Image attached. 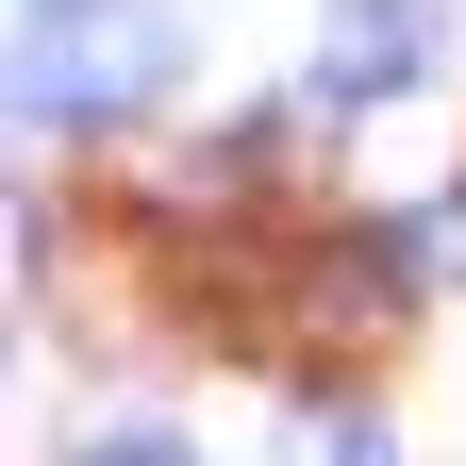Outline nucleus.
Segmentation results:
<instances>
[{"instance_id":"1","label":"nucleus","mask_w":466,"mask_h":466,"mask_svg":"<svg viewBox=\"0 0 466 466\" xmlns=\"http://www.w3.org/2000/svg\"><path fill=\"white\" fill-rule=\"evenodd\" d=\"M184 84V17L167 0H17V116L34 134H100Z\"/></svg>"},{"instance_id":"2","label":"nucleus","mask_w":466,"mask_h":466,"mask_svg":"<svg viewBox=\"0 0 466 466\" xmlns=\"http://www.w3.org/2000/svg\"><path fill=\"white\" fill-rule=\"evenodd\" d=\"M417 67H433V17H417V0H333V34H317L300 100H317V116H367V100H400Z\"/></svg>"},{"instance_id":"3","label":"nucleus","mask_w":466,"mask_h":466,"mask_svg":"<svg viewBox=\"0 0 466 466\" xmlns=\"http://www.w3.org/2000/svg\"><path fill=\"white\" fill-rule=\"evenodd\" d=\"M300 466H400L383 417H300Z\"/></svg>"},{"instance_id":"4","label":"nucleus","mask_w":466,"mask_h":466,"mask_svg":"<svg viewBox=\"0 0 466 466\" xmlns=\"http://www.w3.org/2000/svg\"><path fill=\"white\" fill-rule=\"evenodd\" d=\"M67 466H200L184 433H100V450H67Z\"/></svg>"}]
</instances>
